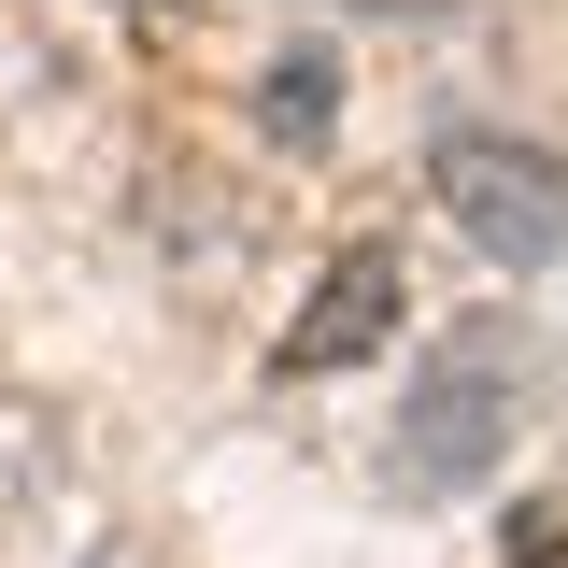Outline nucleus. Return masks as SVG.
<instances>
[{
	"label": "nucleus",
	"mask_w": 568,
	"mask_h": 568,
	"mask_svg": "<svg viewBox=\"0 0 568 568\" xmlns=\"http://www.w3.org/2000/svg\"><path fill=\"white\" fill-rule=\"evenodd\" d=\"M271 129H298V142L327 129V71H313V58H298V71H284V85H271Z\"/></svg>",
	"instance_id": "nucleus-4"
},
{
	"label": "nucleus",
	"mask_w": 568,
	"mask_h": 568,
	"mask_svg": "<svg viewBox=\"0 0 568 568\" xmlns=\"http://www.w3.org/2000/svg\"><path fill=\"white\" fill-rule=\"evenodd\" d=\"M511 426H526V342L511 327H440L413 398H398V469L426 497H469L511 455Z\"/></svg>",
	"instance_id": "nucleus-1"
},
{
	"label": "nucleus",
	"mask_w": 568,
	"mask_h": 568,
	"mask_svg": "<svg viewBox=\"0 0 568 568\" xmlns=\"http://www.w3.org/2000/svg\"><path fill=\"white\" fill-rule=\"evenodd\" d=\"M398 284H413V271H398V242H355V256H327L313 313L284 327V369H298V384H313V369H355V355L398 327Z\"/></svg>",
	"instance_id": "nucleus-3"
},
{
	"label": "nucleus",
	"mask_w": 568,
	"mask_h": 568,
	"mask_svg": "<svg viewBox=\"0 0 568 568\" xmlns=\"http://www.w3.org/2000/svg\"><path fill=\"white\" fill-rule=\"evenodd\" d=\"M440 213L497 271H555L568 256V156L555 142H511V129H455L440 142Z\"/></svg>",
	"instance_id": "nucleus-2"
},
{
	"label": "nucleus",
	"mask_w": 568,
	"mask_h": 568,
	"mask_svg": "<svg viewBox=\"0 0 568 568\" xmlns=\"http://www.w3.org/2000/svg\"><path fill=\"white\" fill-rule=\"evenodd\" d=\"M355 14H455V0H355Z\"/></svg>",
	"instance_id": "nucleus-5"
}]
</instances>
